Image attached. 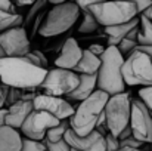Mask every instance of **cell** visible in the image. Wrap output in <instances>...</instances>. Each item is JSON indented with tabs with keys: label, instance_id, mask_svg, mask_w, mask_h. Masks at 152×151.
Here are the masks:
<instances>
[{
	"label": "cell",
	"instance_id": "cell-41",
	"mask_svg": "<svg viewBox=\"0 0 152 151\" xmlns=\"http://www.w3.org/2000/svg\"><path fill=\"white\" fill-rule=\"evenodd\" d=\"M142 15H143L145 18H148L149 21H152V4L146 9V10H145V12H143V13H142Z\"/></svg>",
	"mask_w": 152,
	"mask_h": 151
},
{
	"label": "cell",
	"instance_id": "cell-43",
	"mask_svg": "<svg viewBox=\"0 0 152 151\" xmlns=\"http://www.w3.org/2000/svg\"><path fill=\"white\" fill-rule=\"evenodd\" d=\"M117 151H146V150H140V148H120Z\"/></svg>",
	"mask_w": 152,
	"mask_h": 151
},
{
	"label": "cell",
	"instance_id": "cell-28",
	"mask_svg": "<svg viewBox=\"0 0 152 151\" xmlns=\"http://www.w3.org/2000/svg\"><path fill=\"white\" fill-rule=\"evenodd\" d=\"M43 142H45L48 151H71L69 144H68L65 139H62V141H59V142H50V141L46 138V139H43Z\"/></svg>",
	"mask_w": 152,
	"mask_h": 151
},
{
	"label": "cell",
	"instance_id": "cell-12",
	"mask_svg": "<svg viewBox=\"0 0 152 151\" xmlns=\"http://www.w3.org/2000/svg\"><path fill=\"white\" fill-rule=\"evenodd\" d=\"M34 110L46 111L61 122L69 120L75 113V108L66 99H64L61 96H50V95H46V94H39L36 96Z\"/></svg>",
	"mask_w": 152,
	"mask_h": 151
},
{
	"label": "cell",
	"instance_id": "cell-7",
	"mask_svg": "<svg viewBox=\"0 0 152 151\" xmlns=\"http://www.w3.org/2000/svg\"><path fill=\"white\" fill-rule=\"evenodd\" d=\"M123 76L129 86H152V58L142 50L134 49L124 59Z\"/></svg>",
	"mask_w": 152,
	"mask_h": 151
},
{
	"label": "cell",
	"instance_id": "cell-2",
	"mask_svg": "<svg viewBox=\"0 0 152 151\" xmlns=\"http://www.w3.org/2000/svg\"><path fill=\"white\" fill-rule=\"evenodd\" d=\"M102 65L98 73V89L106 92L109 96L123 94L126 89V82L123 76L124 55L115 46H108L101 56Z\"/></svg>",
	"mask_w": 152,
	"mask_h": 151
},
{
	"label": "cell",
	"instance_id": "cell-40",
	"mask_svg": "<svg viewBox=\"0 0 152 151\" xmlns=\"http://www.w3.org/2000/svg\"><path fill=\"white\" fill-rule=\"evenodd\" d=\"M37 0H15V4L22 7V6H33Z\"/></svg>",
	"mask_w": 152,
	"mask_h": 151
},
{
	"label": "cell",
	"instance_id": "cell-23",
	"mask_svg": "<svg viewBox=\"0 0 152 151\" xmlns=\"http://www.w3.org/2000/svg\"><path fill=\"white\" fill-rule=\"evenodd\" d=\"M83 13V21L78 27V31L83 33V34H89V33H95L101 25L99 22L96 21V18L93 16V13L90 10H86V12H81Z\"/></svg>",
	"mask_w": 152,
	"mask_h": 151
},
{
	"label": "cell",
	"instance_id": "cell-3",
	"mask_svg": "<svg viewBox=\"0 0 152 151\" xmlns=\"http://www.w3.org/2000/svg\"><path fill=\"white\" fill-rule=\"evenodd\" d=\"M109 101V95L103 91H96L92 96L80 102V105L75 108L74 116L69 119L71 129L78 136H86L96 130V124L105 113V107Z\"/></svg>",
	"mask_w": 152,
	"mask_h": 151
},
{
	"label": "cell",
	"instance_id": "cell-29",
	"mask_svg": "<svg viewBox=\"0 0 152 151\" xmlns=\"http://www.w3.org/2000/svg\"><path fill=\"white\" fill-rule=\"evenodd\" d=\"M22 92H24V91L16 89V88H9V89H7V95H6V105H7V108H9L10 105H13L15 102L21 101Z\"/></svg>",
	"mask_w": 152,
	"mask_h": 151
},
{
	"label": "cell",
	"instance_id": "cell-38",
	"mask_svg": "<svg viewBox=\"0 0 152 151\" xmlns=\"http://www.w3.org/2000/svg\"><path fill=\"white\" fill-rule=\"evenodd\" d=\"M130 136H133V129H132V126L126 127V129L121 132V135L118 136V139H120V141H124V139H127V138H130Z\"/></svg>",
	"mask_w": 152,
	"mask_h": 151
},
{
	"label": "cell",
	"instance_id": "cell-44",
	"mask_svg": "<svg viewBox=\"0 0 152 151\" xmlns=\"http://www.w3.org/2000/svg\"><path fill=\"white\" fill-rule=\"evenodd\" d=\"M1 58H6V53H4V50H3V48L0 46V59Z\"/></svg>",
	"mask_w": 152,
	"mask_h": 151
},
{
	"label": "cell",
	"instance_id": "cell-1",
	"mask_svg": "<svg viewBox=\"0 0 152 151\" xmlns=\"http://www.w3.org/2000/svg\"><path fill=\"white\" fill-rule=\"evenodd\" d=\"M48 70L34 65L25 56H6L0 59V82L9 88L34 91L46 79Z\"/></svg>",
	"mask_w": 152,
	"mask_h": 151
},
{
	"label": "cell",
	"instance_id": "cell-11",
	"mask_svg": "<svg viewBox=\"0 0 152 151\" xmlns=\"http://www.w3.org/2000/svg\"><path fill=\"white\" fill-rule=\"evenodd\" d=\"M0 46L3 48L6 56H25L31 52L30 37L24 27H16L0 33Z\"/></svg>",
	"mask_w": 152,
	"mask_h": 151
},
{
	"label": "cell",
	"instance_id": "cell-42",
	"mask_svg": "<svg viewBox=\"0 0 152 151\" xmlns=\"http://www.w3.org/2000/svg\"><path fill=\"white\" fill-rule=\"evenodd\" d=\"M66 1H71V0H49V3H52L53 6H56V4H62V3H66Z\"/></svg>",
	"mask_w": 152,
	"mask_h": 151
},
{
	"label": "cell",
	"instance_id": "cell-26",
	"mask_svg": "<svg viewBox=\"0 0 152 151\" xmlns=\"http://www.w3.org/2000/svg\"><path fill=\"white\" fill-rule=\"evenodd\" d=\"M25 58H27L30 62H33L34 65L48 70V58L45 56L43 52H40V50H31L28 55H25Z\"/></svg>",
	"mask_w": 152,
	"mask_h": 151
},
{
	"label": "cell",
	"instance_id": "cell-10",
	"mask_svg": "<svg viewBox=\"0 0 152 151\" xmlns=\"http://www.w3.org/2000/svg\"><path fill=\"white\" fill-rule=\"evenodd\" d=\"M130 126L133 129V136L143 144H152V113L140 99L132 102V117Z\"/></svg>",
	"mask_w": 152,
	"mask_h": 151
},
{
	"label": "cell",
	"instance_id": "cell-6",
	"mask_svg": "<svg viewBox=\"0 0 152 151\" xmlns=\"http://www.w3.org/2000/svg\"><path fill=\"white\" fill-rule=\"evenodd\" d=\"M132 102H133V98L130 92H123V94L109 96V101L105 107V116H106L108 130L115 138H118L121 132L130 126Z\"/></svg>",
	"mask_w": 152,
	"mask_h": 151
},
{
	"label": "cell",
	"instance_id": "cell-13",
	"mask_svg": "<svg viewBox=\"0 0 152 151\" xmlns=\"http://www.w3.org/2000/svg\"><path fill=\"white\" fill-rule=\"evenodd\" d=\"M71 148L78 151H106V141L105 136L101 135L98 130H93L92 133L86 136H78L72 129H69L64 138Z\"/></svg>",
	"mask_w": 152,
	"mask_h": 151
},
{
	"label": "cell",
	"instance_id": "cell-32",
	"mask_svg": "<svg viewBox=\"0 0 152 151\" xmlns=\"http://www.w3.org/2000/svg\"><path fill=\"white\" fill-rule=\"evenodd\" d=\"M71 1H74V3L81 9V12H86V10H89L92 6L103 3V1H106V0H71Z\"/></svg>",
	"mask_w": 152,
	"mask_h": 151
},
{
	"label": "cell",
	"instance_id": "cell-8",
	"mask_svg": "<svg viewBox=\"0 0 152 151\" xmlns=\"http://www.w3.org/2000/svg\"><path fill=\"white\" fill-rule=\"evenodd\" d=\"M80 85V74L71 70L64 68H50L48 70L46 79L40 89L50 96H68L72 94Z\"/></svg>",
	"mask_w": 152,
	"mask_h": 151
},
{
	"label": "cell",
	"instance_id": "cell-33",
	"mask_svg": "<svg viewBox=\"0 0 152 151\" xmlns=\"http://www.w3.org/2000/svg\"><path fill=\"white\" fill-rule=\"evenodd\" d=\"M120 145H121V148H142V145H145V144L142 141L136 139L134 136H130L124 141H120Z\"/></svg>",
	"mask_w": 152,
	"mask_h": 151
},
{
	"label": "cell",
	"instance_id": "cell-5",
	"mask_svg": "<svg viewBox=\"0 0 152 151\" xmlns=\"http://www.w3.org/2000/svg\"><path fill=\"white\" fill-rule=\"evenodd\" d=\"M80 13L81 9L74 1H66L53 6L50 10H48V15L45 18V22L39 34L43 37H53L64 34L77 22Z\"/></svg>",
	"mask_w": 152,
	"mask_h": 151
},
{
	"label": "cell",
	"instance_id": "cell-21",
	"mask_svg": "<svg viewBox=\"0 0 152 151\" xmlns=\"http://www.w3.org/2000/svg\"><path fill=\"white\" fill-rule=\"evenodd\" d=\"M139 18H140V24H139L137 42L142 46H152V21L145 18L143 15H140Z\"/></svg>",
	"mask_w": 152,
	"mask_h": 151
},
{
	"label": "cell",
	"instance_id": "cell-14",
	"mask_svg": "<svg viewBox=\"0 0 152 151\" xmlns=\"http://www.w3.org/2000/svg\"><path fill=\"white\" fill-rule=\"evenodd\" d=\"M83 50L80 48L78 42L72 37L66 39L61 48V52L58 55V58L55 59V65L58 68H64V70H71L74 71L75 67L78 65V62L83 58Z\"/></svg>",
	"mask_w": 152,
	"mask_h": 151
},
{
	"label": "cell",
	"instance_id": "cell-36",
	"mask_svg": "<svg viewBox=\"0 0 152 151\" xmlns=\"http://www.w3.org/2000/svg\"><path fill=\"white\" fill-rule=\"evenodd\" d=\"M7 89H9V86H6V85L0 83V110H1V108H4V105H6V95H7Z\"/></svg>",
	"mask_w": 152,
	"mask_h": 151
},
{
	"label": "cell",
	"instance_id": "cell-27",
	"mask_svg": "<svg viewBox=\"0 0 152 151\" xmlns=\"http://www.w3.org/2000/svg\"><path fill=\"white\" fill-rule=\"evenodd\" d=\"M21 151H48V148L43 141H34V139L24 136V144H22Z\"/></svg>",
	"mask_w": 152,
	"mask_h": 151
},
{
	"label": "cell",
	"instance_id": "cell-15",
	"mask_svg": "<svg viewBox=\"0 0 152 151\" xmlns=\"http://www.w3.org/2000/svg\"><path fill=\"white\" fill-rule=\"evenodd\" d=\"M7 110H9V113H7L6 124L13 129L21 130L27 117L34 111V101H18L13 105H10Z\"/></svg>",
	"mask_w": 152,
	"mask_h": 151
},
{
	"label": "cell",
	"instance_id": "cell-16",
	"mask_svg": "<svg viewBox=\"0 0 152 151\" xmlns=\"http://www.w3.org/2000/svg\"><path fill=\"white\" fill-rule=\"evenodd\" d=\"M98 74H80V85L78 88L69 94L66 98L71 101H78V102H83L84 99H87L89 96H92L98 89Z\"/></svg>",
	"mask_w": 152,
	"mask_h": 151
},
{
	"label": "cell",
	"instance_id": "cell-18",
	"mask_svg": "<svg viewBox=\"0 0 152 151\" xmlns=\"http://www.w3.org/2000/svg\"><path fill=\"white\" fill-rule=\"evenodd\" d=\"M139 24H140V18L137 16L136 19H133V21H130L127 24H121V25H114V27L103 28L105 30V34H106V39H108V46L118 48V45L121 43V40L130 31H133L136 27H139Z\"/></svg>",
	"mask_w": 152,
	"mask_h": 151
},
{
	"label": "cell",
	"instance_id": "cell-19",
	"mask_svg": "<svg viewBox=\"0 0 152 151\" xmlns=\"http://www.w3.org/2000/svg\"><path fill=\"white\" fill-rule=\"evenodd\" d=\"M101 65H102V59L99 56L93 55L89 49H84L83 50V58L81 61L78 62V65L75 67V73L77 74H98L99 70H101Z\"/></svg>",
	"mask_w": 152,
	"mask_h": 151
},
{
	"label": "cell",
	"instance_id": "cell-17",
	"mask_svg": "<svg viewBox=\"0 0 152 151\" xmlns=\"http://www.w3.org/2000/svg\"><path fill=\"white\" fill-rule=\"evenodd\" d=\"M24 144V136L10 126L0 127V151H21Z\"/></svg>",
	"mask_w": 152,
	"mask_h": 151
},
{
	"label": "cell",
	"instance_id": "cell-45",
	"mask_svg": "<svg viewBox=\"0 0 152 151\" xmlns=\"http://www.w3.org/2000/svg\"><path fill=\"white\" fill-rule=\"evenodd\" d=\"M13 1H15V0H13Z\"/></svg>",
	"mask_w": 152,
	"mask_h": 151
},
{
	"label": "cell",
	"instance_id": "cell-31",
	"mask_svg": "<svg viewBox=\"0 0 152 151\" xmlns=\"http://www.w3.org/2000/svg\"><path fill=\"white\" fill-rule=\"evenodd\" d=\"M105 141H106V151H117L121 148L120 139L115 138L112 133H108V135L105 136Z\"/></svg>",
	"mask_w": 152,
	"mask_h": 151
},
{
	"label": "cell",
	"instance_id": "cell-37",
	"mask_svg": "<svg viewBox=\"0 0 152 151\" xmlns=\"http://www.w3.org/2000/svg\"><path fill=\"white\" fill-rule=\"evenodd\" d=\"M89 50L93 53V55H96V56H99L101 58L102 55L105 53V48L102 46V45H98V43H95V45H90V48H89Z\"/></svg>",
	"mask_w": 152,
	"mask_h": 151
},
{
	"label": "cell",
	"instance_id": "cell-9",
	"mask_svg": "<svg viewBox=\"0 0 152 151\" xmlns=\"http://www.w3.org/2000/svg\"><path fill=\"white\" fill-rule=\"evenodd\" d=\"M59 123H61V120H58L49 113L34 110L24 122V124L21 127V133L25 138H30L34 141H43V139H46L48 132L52 127L58 126Z\"/></svg>",
	"mask_w": 152,
	"mask_h": 151
},
{
	"label": "cell",
	"instance_id": "cell-30",
	"mask_svg": "<svg viewBox=\"0 0 152 151\" xmlns=\"http://www.w3.org/2000/svg\"><path fill=\"white\" fill-rule=\"evenodd\" d=\"M139 99L142 101L148 110L152 113V86H146V88H142L139 91Z\"/></svg>",
	"mask_w": 152,
	"mask_h": 151
},
{
	"label": "cell",
	"instance_id": "cell-25",
	"mask_svg": "<svg viewBox=\"0 0 152 151\" xmlns=\"http://www.w3.org/2000/svg\"><path fill=\"white\" fill-rule=\"evenodd\" d=\"M48 3H49V0H37V1L30 7L27 16L24 18V28H25V30H28L30 25L33 24V21H34V19H36L43 10H45V7H46Z\"/></svg>",
	"mask_w": 152,
	"mask_h": 151
},
{
	"label": "cell",
	"instance_id": "cell-24",
	"mask_svg": "<svg viewBox=\"0 0 152 151\" xmlns=\"http://www.w3.org/2000/svg\"><path fill=\"white\" fill-rule=\"evenodd\" d=\"M71 129V124H69V120H62L58 126H55V127H52L50 130L48 132V139L50 141V142H59V141H62L64 138H65V135H66V132Z\"/></svg>",
	"mask_w": 152,
	"mask_h": 151
},
{
	"label": "cell",
	"instance_id": "cell-20",
	"mask_svg": "<svg viewBox=\"0 0 152 151\" xmlns=\"http://www.w3.org/2000/svg\"><path fill=\"white\" fill-rule=\"evenodd\" d=\"M24 27V16L13 12H0V33H4L7 30Z\"/></svg>",
	"mask_w": 152,
	"mask_h": 151
},
{
	"label": "cell",
	"instance_id": "cell-4",
	"mask_svg": "<svg viewBox=\"0 0 152 151\" xmlns=\"http://www.w3.org/2000/svg\"><path fill=\"white\" fill-rule=\"evenodd\" d=\"M103 28L127 24L139 16L137 7L132 0H106L89 9Z\"/></svg>",
	"mask_w": 152,
	"mask_h": 151
},
{
	"label": "cell",
	"instance_id": "cell-34",
	"mask_svg": "<svg viewBox=\"0 0 152 151\" xmlns=\"http://www.w3.org/2000/svg\"><path fill=\"white\" fill-rule=\"evenodd\" d=\"M134 4H136V7H137V12H139V16L149 7L152 4V0H132Z\"/></svg>",
	"mask_w": 152,
	"mask_h": 151
},
{
	"label": "cell",
	"instance_id": "cell-39",
	"mask_svg": "<svg viewBox=\"0 0 152 151\" xmlns=\"http://www.w3.org/2000/svg\"><path fill=\"white\" fill-rule=\"evenodd\" d=\"M7 113H9V110H7L6 107L0 110V127H1V126H6V122H7Z\"/></svg>",
	"mask_w": 152,
	"mask_h": 151
},
{
	"label": "cell",
	"instance_id": "cell-35",
	"mask_svg": "<svg viewBox=\"0 0 152 151\" xmlns=\"http://www.w3.org/2000/svg\"><path fill=\"white\" fill-rule=\"evenodd\" d=\"M15 1L13 0H0V12H13L15 13Z\"/></svg>",
	"mask_w": 152,
	"mask_h": 151
},
{
	"label": "cell",
	"instance_id": "cell-22",
	"mask_svg": "<svg viewBox=\"0 0 152 151\" xmlns=\"http://www.w3.org/2000/svg\"><path fill=\"white\" fill-rule=\"evenodd\" d=\"M137 36H139V27H136L133 31H130V33L121 40V43L118 45V50H120L123 55H127V56H129L133 50L139 46Z\"/></svg>",
	"mask_w": 152,
	"mask_h": 151
}]
</instances>
